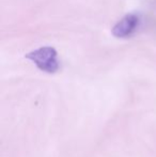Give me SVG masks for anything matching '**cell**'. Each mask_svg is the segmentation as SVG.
Instances as JSON below:
<instances>
[{
    "instance_id": "cell-2",
    "label": "cell",
    "mask_w": 156,
    "mask_h": 157,
    "mask_svg": "<svg viewBox=\"0 0 156 157\" xmlns=\"http://www.w3.org/2000/svg\"><path fill=\"white\" fill-rule=\"evenodd\" d=\"M139 24V17L136 14H128L123 17L120 21L115 26L112 33L118 37H125L131 35L135 31Z\"/></svg>"
},
{
    "instance_id": "cell-1",
    "label": "cell",
    "mask_w": 156,
    "mask_h": 157,
    "mask_svg": "<svg viewBox=\"0 0 156 157\" xmlns=\"http://www.w3.org/2000/svg\"><path fill=\"white\" fill-rule=\"evenodd\" d=\"M27 58L30 59L41 71L49 74L56 73L59 68L57 52L51 47L39 48L27 55Z\"/></svg>"
}]
</instances>
